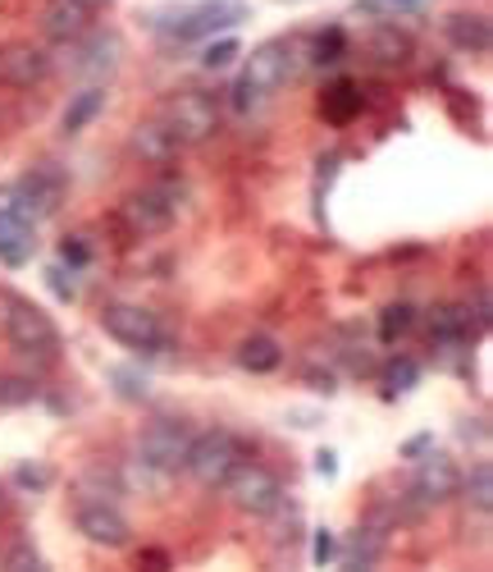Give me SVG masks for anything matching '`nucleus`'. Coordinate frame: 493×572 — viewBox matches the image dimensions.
I'll return each mask as SVG.
<instances>
[{"label":"nucleus","instance_id":"obj_26","mask_svg":"<svg viewBox=\"0 0 493 572\" xmlns=\"http://www.w3.org/2000/svg\"><path fill=\"white\" fill-rule=\"evenodd\" d=\"M467 499L475 504V514H489L493 508V467L475 463V472L467 476Z\"/></svg>","mask_w":493,"mask_h":572},{"label":"nucleus","instance_id":"obj_19","mask_svg":"<svg viewBox=\"0 0 493 572\" xmlns=\"http://www.w3.org/2000/svg\"><path fill=\"white\" fill-rule=\"evenodd\" d=\"M429 339L443 344V348H461L471 339V312L457 307V303H439L429 312Z\"/></svg>","mask_w":493,"mask_h":572},{"label":"nucleus","instance_id":"obj_15","mask_svg":"<svg viewBox=\"0 0 493 572\" xmlns=\"http://www.w3.org/2000/svg\"><path fill=\"white\" fill-rule=\"evenodd\" d=\"M91 28V10L83 0H46L42 10V33L51 42H83Z\"/></svg>","mask_w":493,"mask_h":572},{"label":"nucleus","instance_id":"obj_21","mask_svg":"<svg viewBox=\"0 0 493 572\" xmlns=\"http://www.w3.org/2000/svg\"><path fill=\"white\" fill-rule=\"evenodd\" d=\"M370 55L380 60V65H407L412 60V37L403 33L397 23H375V33H370Z\"/></svg>","mask_w":493,"mask_h":572},{"label":"nucleus","instance_id":"obj_24","mask_svg":"<svg viewBox=\"0 0 493 572\" xmlns=\"http://www.w3.org/2000/svg\"><path fill=\"white\" fill-rule=\"evenodd\" d=\"M37 395H42V389H37L33 376H14V371L0 376V408H28Z\"/></svg>","mask_w":493,"mask_h":572},{"label":"nucleus","instance_id":"obj_14","mask_svg":"<svg viewBox=\"0 0 493 572\" xmlns=\"http://www.w3.org/2000/svg\"><path fill=\"white\" fill-rule=\"evenodd\" d=\"M412 490L420 504H448L457 490H461V472L452 458L443 454H429L416 463V476H412Z\"/></svg>","mask_w":493,"mask_h":572},{"label":"nucleus","instance_id":"obj_29","mask_svg":"<svg viewBox=\"0 0 493 572\" xmlns=\"http://www.w3.org/2000/svg\"><path fill=\"white\" fill-rule=\"evenodd\" d=\"M416 380H420V367L412 363V357H397V363H388V399L393 395H407Z\"/></svg>","mask_w":493,"mask_h":572},{"label":"nucleus","instance_id":"obj_42","mask_svg":"<svg viewBox=\"0 0 493 572\" xmlns=\"http://www.w3.org/2000/svg\"><path fill=\"white\" fill-rule=\"evenodd\" d=\"M384 6H397V10H407V6H420V0H384Z\"/></svg>","mask_w":493,"mask_h":572},{"label":"nucleus","instance_id":"obj_31","mask_svg":"<svg viewBox=\"0 0 493 572\" xmlns=\"http://www.w3.org/2000/svg\"><path fill=\"white\" fill-rule=\"evenodd\" d=\"M46 280H51V293L59 298V303H74V298H78V284H74V276H69L65 266H51Z\"/></svg>","mask_w":493,"mask_h":572},{"label":"nucleus","instance_id":"obj_4","mask_svg":"<svg viewBox=\"0 0 493 572\" xmlns=\"http://www.w3.org/2000/svg\"><path fill=\"white\" fill-rule=\"evenodd\" d=\"M224 495L233 499L238 514L246 518H274L284 508V486L280 476L261 463H238L229 476H224Z\"/></svg>","mask_w":493,"mask_h":572},{"label":"nucleus","instance_id":"obj_41","mask_svg":"<svg viewBox=\"0 0 493 572\" xmlns=\"http://www.w3.org/2000/svg\"><path fill=\"white\" fill-rule=\"evenodd\" d=\"M83 6H87L91 14H97V10H106V6H114V0H83Z\"/></svg>","mask_w":493,"mask_h":572},{"label":"nucleus","instance_id":"obj_38","mask_svg":"<svg viewBox=\"0 0 493 572\" xmlns=\"http://www.w3.org/2000/svg\"><path fill=\"white\" fill-rule=\"evenodd\" d=\"M429 444H435V435H429V431H425V435H416V440H407V444H403V454H407V458H420V454H425V449H429Z\"/></svg>","mask_w":493,"mask_h":572},{"label":"nucleus","instance_id":"obj_18","mask_svg":"<svg viewBox=\"0 0 493 572\" xmlns=\"http://www.w3.org/2000/svg\"><path fill=\"white\" fill-rule=\"evenodd\" d=\"M133 152L142 161H151V165H169V161H178L183 147L169 138V129L161 125V119H146V125L133 129Z\"/></svg>","mask_w":493,"mask_h":572},{"label":"nucleus","instance_id":"obj_36","mask_svg":"<svg viewBox=\"0 0 493 572\" xmlns=\"http://www.w3.org/2000/svg\"><path fill=\"white\" fill-rule=\"evenodd\" d=\"M333 531H316V546H311V559H316V568H325L329 559H333Z\"/></svg>","mask_w":493,"mask_h":572},{"label":"nucleus","instance_id":"obj_10","mask_svg":"<svg viewBox=\"0 0 493 572\" xmlns=\"http://www.w3.org/2000/svg\"><path fill=\"white\" fill-rule=\"evenodd\" d=\"M188 444H193V431L183 427V421H174V417H161L138 435V454H142L146 467H156L161 476H174V472H183Z\"/></svg>","mask_w":493,"mask_h":572},{"label":"nucleus","instance_id":"obj_30","mask_svg":"<svg viewBox=\"0 0 493 572\" xmlns=\"http://www.w3.org/2000/svg\"><path fill=\"white\" fill-rule=\"evenodd\" d=\"M110 380L119 385V395H123V399H133V403H142V399L151 395L146 376H138V371H129V367H114V371H110Z\"/></svg>","mask_w":493,"mask_h":572},{"label":"nucleus","instance_id":"obj_35","mask_svg":"<svg viewBox=\"0 0 493 572\" xmlns=\"http://www.w3.org/2000/svg\"><path fill=\"white\" fill-rule=\"evenodd\" d=\"M138 572H169V554L165 550H142L138 554Z\"/></svg>","mask_w":493,"mask_h":572},{"label":"nucleus","instance_id":"obj_17","mask_svg":"<svg viewBox=\"0 0 493 572\" xmlns=\"http://www.w3.org/2000/svg\"><path fill=\"white\" fill-rule=\"evenodd\" d=\"M443 33L457 51H467V55H484L493 46V28L484 14H448L443 19Z\"/></svg>","mask_w":493,"mask_h":572},{"label":"nucleus","instance_id":"obj_43","mask_svg":"<svg viewBox=\"0 0 493 572\" xmlns=\"http://www.w3.org/2000/svg\"><path fill=\"white\" fill-rule=\"evenodd\" d=\"M28 572H51V568H46V563H33V568H28Z\"/></svg>","mask_w":493,"mask_h":572},{"label":"nucleus","instance_id":"obj_2","mask_svg":"<svg viewBox=\"0 0 493 572\" xmlns=\"http://www.w3.org/2000/svg\"><path fill=\"white\" fill-rule=\"evenodd\" d=\"M0 330H6V339H10L23 357H37V363H55V357L65 353L59 325H55L37 303H28V298H19V293L0 298Z\"/></svg>","mask_w":493,"mask_h":572},{"label":"nucleus","instance_id":"obj_13","mask_svg":"<svg viewBox=\"0 0 493 572\" xmlns=\"http://www.w3.org/2000/svg\"><path fill=\"white\" fill-rule=\"evenodd\" d=\"M19 197H23V206L33 211V220H46V216H55L59 211V202H65V174H59L55 165H33L23 179H19Z\"/></svg>","mask_w":493,"mask_h":572},{"label":"nucleus","instance_id":"obj_6","mask_svg":"<svg viewBox=\"0 0 493 572\" xmlns=\"http://www.w3.org/2000/svg\"><path fill=\"white\" fill-rule=\"evenodd\" d=\"M101 330H106V335H110L119 348L146 353V357L161 353V348L169 344L161 316L146 312V307H138V303H110V307L101 312Z\"/></svg>","mask_w":493,"mask_h":572},{"label":"nucleus","instance_id":"obj_7","mask_svg":"<svg viewBox=\"0 0 493 572\" xmlns=\"http://www.w3.org/2000/svg\"><path fill=\"white\" fill-rule=\"evenodd\" d=\"M37 257V220L33 211L23 206L14 184H0V261L10 270L28 266Z\"/></svg>","mask_w":493,"mask_h":572},{"label":"nucleus","instance_id":"obj_33","mask_svg":"<svg viewBox=\"0 0 493 572\" xmlns=\"http://www.w3.org/2000/svg\"><path fill=\"white\" fill-rule=\"evenodd\" d=\"M59 261H65L69 270H83L91 261V248L83 244V238H65V244H59Z\"/></svg>","mask_w":493,"mask_h":572},{"label":"nucleus","instance_id":"obj_32","mask_svg":"<svg viewBox=\"0 0 493 572\" xmlns=\"http://www.w3.org/2000/svg\"><path fill=\"white\" fill-rule=\"evenodd\" d=\"M14 481H19V486H23V490H46V486H51V481H55V476H51V467H46V463H33V467H28V463H23V467L14 472Z\"/></svg>","mask_w":493,"mask_h":572},{"label":"nucleus","instance_id":"obj_16","mask_svg":"<svg viewBox=\"0 0 493 572\" xmlns=\"http://www.w3.org/2000/svg\"><path fill=\"white\" fill-rule=\"evenodd\" d=\"M119 55H123V42L119 33H91L83 46H78V60H74V69L78 74H91V78H110L119 69Z\"/></svg>","mask_w":493,"mask_h":572},{"label":"nucleus","instance_id":"obj_27","mask_svg":"<svg viewBox=\"0 0 493 572\" xmlns=\"http://www.w3.org/2000/svg\"><path fill=\"white\" fill-rule=\"evenodd\" d=\"M343 46H348L343 28H329V33H320L311 42V65H338V60H343Z\"/></svg>","mask_w":493,"mask_h":572},{"label":"nucleus","instance_id":"obj_8","mask_svg":"<svg viewBox=\"0 0 493 572\" xmlns=\"http://www.w3.org/2000/svg\"><path fill=\"white\" fill-rule=\"evenodd\" d=\"M183 211V188L178 184H151L142 193H133L129 202L119 206L123 225H129L133 238H151V234H165Z\"/></svg>","mask_w":493,"mask_h":572},{"label":"nucleus","instance_id":"obj_12","mask_svg":"<svg viewBox=\"0 0 493 572\" xmlns=\"http://www.w3.org/2000/svg\"><path fill=\"white\" fill-rule=\"evenodd\" d=\"M51 55L46 46H33V42H6L0 46V83L14 87V93H28L51 78Z\"/></svg>","mask_w":493,"mask_h":572},{"label":"nucleus","instance_id":"obj_40","mask_svg":"<svg viewBox=\"0 0 493 572\" xmlns=\"http://www.w3.org/2000/svg\"><path fill=\"white\" fill-rule=\"evenodd\" d=\"M343 572H375V568H370V563H357V559H348V563H343Z\"/></svg>","mask_w":493,"mask_h":572},{"label":"nucleus","instance_id":"obj_20","mask_svg":"<svg viewBox=\"0 0 493 572\" xmlns=\"http://www.w3.org/2000/svg\"><path fill=\"white\" fill-rule=\"evenodd\" d=\"M280 363H284V348H280V339H270V335H246V339L238 344V367H242V371H252V376H270Z\"/></svg>","mask_w":493,"mask_h":572},{"label":"nucleus","instance_id":"obj_37","mask_svg":"<svg viewBox=\"0 0 493 572\" xmlns=\"http://www.w3.org/2000/svg\"><path fill=\"white\" fill-rule=\"evenodd\" d=\"M316 472L329 481V476H338V454H333V449H320V454H316Z\"/></svg>","mask_w":493,"mask_h":572},{"label":"nucleus","instance_id":"obj_34","mask_svg":"<svg viewBox=\"0 0 493 572\" xmlns=\"http://www.w3.org/2000/svg\"><path fill=\"white\" fill-rule=\"evenodd\" d=\"M33 563H42L33 546H14V550H10V559H6V572H28Z\"/></svg>","mask_w":493,"mask_h":572},{"label":"nucleus","instance_id":"obj_9","mask_svg":"<svg viewBox=\"0 0 493 572\" xmlns=\"http://www.w3.org/2000/svg\"><path fill=\"white\" fill-rule=\"evenodd\" d=\"M161 125L169 129V138L178 147H193V142H206L215 129H220V110L206 93H178L165 110H161Z\"/></svg>","mask_w":493,"mask_h":572},{"label":"nucleus","instance_id":"obj_11","mask_svg":"<svg viewBox=\"0 0 493 572\" xmlns=\"http://www.w3.org/2000/svg\"><path fill=\"white\" fill-rule=\"evenodd\" d=\"M74 527H78V536H87L91 546H101V550H123V546H129V536H133L129 518H123L110 499H87V504H78Z\"/></svg>","mask_w":493,"mask_h":572},{"label":"nucleus","instance_id":"obj_25","mask_svg":"<svg viewBox=\"0 0 493 572\" xmlns=\"http://www.w3.org/2000/svg\"><path fill=\"white\" fill-rule=\"evenodd\" d=\"M412 325H416V307H412V303H388V307L380 312V339H384V344H397Z\"/></svg>","mask_w":493,"mask_h":572},{"label":"nucleus","instance_id":"obj_28","mask_svg":"<svg viewBox=\"0 0 493 572\" xmlns=\"http://www.w3.org/2000/svg\"><path fill=\"white\" fill-rule=\"evenodd\" d=\"M242 55V46H238V37H220V42H210L206 51H201V65L215 74V69H229L233 60Z\"/></svg>","mask_w":493,"mask_h":572},{"label":"nucleus","instance_id":"obj_5","mask_svg":"<svg viewBox=\"0 0 493 572\" xmlns=\"http://www.w3.org/2000/svg\"><path fill=\"white\" fill-rule=\"evenodd\" d=\"M242 463V444L233 431L224 427H210L201 435H193L188 444V458H183V472H188L193 481H201V486H224V476Z\"/></svg>","mask_w":493,"mask_h":572},{"label":"nucleus","instance_id":"obj_3","mask_svg":"<svg viewBox=\"0 0 493 572\" xmlns=\"http://www.w3.org/2000/svg\"><path fill=\"white\" fill-rule=\"evenodd\" d=\"M288 83V37H274V42H261L233 83V110L238 115H252L270 101L274 87Z\"/></svg>","mask_w":493,"mask_h":572},{"label":"nucleus","instance_id":"obj_22","mask_svg":"<svg viewBox=\"0 0 493 572\" xmlns=\"http://www.w3.org/2000/svg\"><path fill=\"white\" fill-rule=\"evenodd\" d=\"M320 115L329 119V125H352V119L361 115V87L352 78H338L320 101Z\"/></svg>","mask_w":493,"mask_h":572},{"label":"nucleus","instance_id":"obj_39","mask_svg":"<svg viewBox=\"0 0 493 572\" xmlns=\"http://www.w3.org/2000/svg\"><path fill=\"white\" fill-rule=\"evenodd\" d=\"M306 380H311V385L320 389V395H333V389H338V380H333L329 371H306Z\"/></svg>","mask_w":493,"mask_h":572},{"label":"nucleus","instance_id":"obj_1","mask_svg":"<svg viewBox=\"0 0 493 572\" xmlns=\"http://www.w3.org/2000/svg\"><path fill=\"white\" fill-rule=\"evenodd\" d=\"M246 14H252L246 0H183V6L151 10L146 28L174 37V42H206L215 33H229V28L246 23Z\"/></svg>","mask_w":493,"mask_h":572},{"label":"nucleus","instance_id":"obj_23","mask_svg":"<svg viewBox=\"0 0 493 572\" xmlns=\"http://www.w3.org/2000/svg\"><path fill=\"white\" fill-rule=\"evenodd\" d=\"M101 110H106V93H101V87H83L78 97H69L65 119H59V125H65V133H83Z\"/></svg>","mask_w":493,"mask_h":572}]
</instances>
